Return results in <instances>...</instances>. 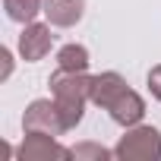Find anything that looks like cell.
Segmentation results:
<instances>
[{
  "label": "cell",
  "instance_id": "1",
  "mask_svg": "<svg viewBox=\"0 0 161 161\" xmlns=\"http://www.w3.org/2000/svg\"><path fill=\"white\" fill-rule=\"evenodd\" d=\"M51 86V95L63 114V123L66 130H76L82 123V114H86V104H89V89H92V76L89 73H76V69H63L57 66L47 79Z\"/></svg>",
  "mask_w": 161,
  "mask_h": 161
},
{
  "label": "cell",
  "instance_id": "2",
  "mask_svg": "<svg viewBox=\"0 0 161 161\" xmlns=\"http://www.w3.org/2000/svg\"><path fill=\"white\" fill-rule=\"evenodd\" d=\"M114 155L123 161H161V133L145 123L126 126V133L114 145Z\"/></svg>",
  "mask_w": 161,
  "mask_h": 161
},
{
  "label": "cell",
  "instance_id": "3",
  "mask_svg": "<svg viewBox=\"0 0 161 161\" xmlns=\"http://www.w3.org/2000/svg\"><path fill=\"white\" fill-rule=\"evenodd\" d=\"M22 130L25 133H47V136H63L69 133L66 123H63V114L57 108V101L51 98H35L25 114H22Z\"/></svg>",
  "mask_w": 161,
  "mask_h": 161
},
{
  "label": "cell",
  "instance_id": "4",
  "mask_svg": "<svg viewBox=\"0 0 161 161\" xmlns=\"http://www.w3.org/2000/svg\"><path fill=\"white\" fill-rule=\"evenodd\" d=\"M54 47V35H51V22H29L22 25V35H19V57L25 63H38L51 54Z\"/></svg>",
  "mask_w": 161,
  "mask_h": 161
},
{
  "label": "cell",
  "instance_id": "5",
  "mask_svg": "<svg viewBox=\"0 0 161 161\" xmlns=\"http://www.w3.org/2000/svg\"><path fill=\"white\" fill-rule=\"evenodd\" d=\"M16 155H19L22 161H47V158H73V148L60 145L57 136L25 133V136H22V145L16 148Z\"/></svg>",
  "mask_w": 161,
  "mask_h": 161
},
{
  "label": "cell",
  "instance_id": "6",
  "mask_svg": "<svg viewBox=\"0 0 161 161\" xmlns=\"http://www.w3.org/2000/svg\"><path fill=\"white\" fill-rule=\"evenodd\" d=\"M130 86H126V79L120 76V73H114V69H108V73H98V76H92V89H89V101L95 104V108H101V111H108L123 92H126Z\"/></svg>",
  "mask_w": 161,
  "mask_h": 161
},
{
  "label": "cell",
  "instance_id": "7",
  "mask_svg": "<svg viewBox=\"0 0 161 161\" xmlns=\"http://www.w3.org/2000/svg\"><path fill=\"white\" fill-rule=\"evenodd\" d=\"M108 114H111V120H114V123H120V126L126 130V126L142 123V117H145V101H142V95H139V92L126 89V92H123V95L108 108Z\"/></svg>",
  "mask_w": 161,
  "mask_h": 161
},
{
  "label": "cell",
  "instance_id": "8",
  "mask_svg": "<svg viewBox=\"0 0 161 161\" xmlns=\"http://www.w3.org/2000/svg\"><path fill=\"white\" fill-rule=\"evenodd\" d=\"M86 13V0H44V16L54 29H73Z\"/></svg>",
  "mask_w": 161,
  "mask_h": 161
},
{
  "label": "cell",
  "instance_id": "9",
  "mask_svg": "<svg viewBox=\"0 0 161 161\" xmlns=\"http://www.w3.org/2000/svg\"><path fill=\"white\" fill-rule=\"evenodd\" d=\"M3 10L13 22L29 25V22H35L38 13H44V0H3Z\"/></svg>",
  "mask_w": 161,
  "mask_h": 161
},
{
  "label": "cell",
  "instance_id": "10",
  "mask_svg": "<svg viewBox=\"0 0 161 161\" xmlns=\"http://www.w3.org/2000/svg\"><path fill=\"white\" fill-rule=\"evenodd\" d=\"M89 51L82 47V44H63L60 51H57V66H63V69H76V73H86L89 69Z\"/></svg>",
  "mask_w": 161,
  "mask_h": 161
},
{
  "label": "cell",
  "instance_id": "11",
  "mask_svg": "<svg viewBox=\"0 0 161 161\" xmlns=\"http://www.w3.org/2000/svg\"><path fill=\"white\" fill-rule=\"evenodd\" d=\"M73 158H76V161H82V158L108 161V158H117V155H114V148H104V145H98V142H79V145H73Z\"/></svg>",
  "mask_w": 161,
  "mask_h": 161
},
{
  "label": "cell",
  "instance_id": "12",
  "mask_svg": "<svg viewBox=\"0 0 161 161\" xmlns=\"http://www.w3.org/2000/svg\"><path fill=\"white\" fill-rule=\"evenodd\" d=\"M148 92H152L155 101H161V63L148 69Z\"/></svg>",
  "mask_w": 161,
  "mask_h": 161
},
{
  "label": "cell",
  "instance_id": "13",
  "mask_svg": "<svg viewBox=\"0 0 161 161\" xmlns=\"http://www.w3.org/2000/svg\"><path fill=\"white\" fill-rule=\"evenodd\" d=\"M0 60H3V79H7V76L13 73V54L3 47V51H0Z\"/></svg>",
  "mask_w": 161,
  "mask_h": 161
}]
</instances>
